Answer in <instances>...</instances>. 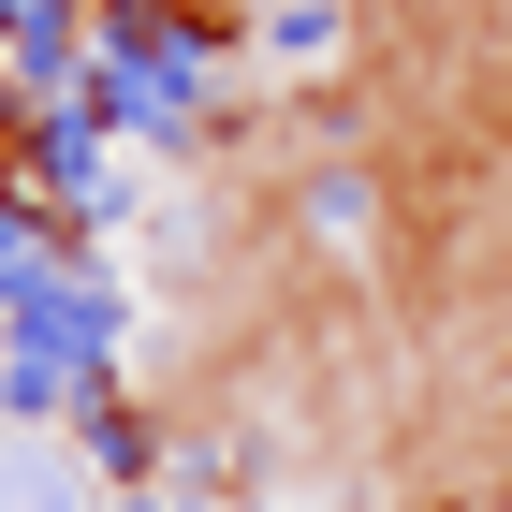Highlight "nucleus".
Segmentation results:
<instances>
[{
  "mask_svg": "<svg viewBox=\"0 0 512 512\" xmlns=\"http://www.w3.org/2000/svg\"><path fill=\"white\" fill-rule=\"evenodd\" d=\"M0 512H103L88 498V469H74V439H0Z\"/></svg>",
  "mask_w": 512,
  "mask_h": 512,
  "instance_id": "1",
  "label": "nucleus"
}]
</instances>
